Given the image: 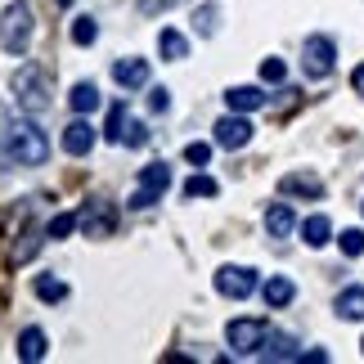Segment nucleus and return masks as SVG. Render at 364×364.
<instances>
[{"label": "nucleus", "instance_id": "18", "mask_svg": "<svg viewBox=\"0 0 364 364\" xmlns=\"http://www.w3.org/2000/svg\"><path fill=\"white\" fill-rule=\"evenodd\" d=\"M158 54H162L166 63H180L189 54V36L176 32V27H162V32H158Z\"/></svg>", "mask_w": 364, "mask_h": 364}, {"label": "nucleus", "instance_id": "37", "mask_svg": "<svg viewBox=\"0 0 364 364\" xmlns=\"http://www.w3.org/2000/svg\"><path fill=\"white\" fill-rule=\"evenodd\" d=\"M360 95H364V90H360Z\"/></svg>", "mask_w": 364, "mask_h": 364}, {"label": "nucleus", "instance_id": "31", "mask_svg": "<svg viewBox=\"0 0 364 364\" xmlns=\"http://www.w3.org/2000/svg\"><path fill=\"white\" fill-rule=\"evenodd\" d=\"M342 252L346 257H364V230H342Z\"/></svg>", "mask_w": 364, "mask_h": 364}, {"label": "nucleus", "instance_id": "6", "mask_svg": "<svg viewBox=\"0 0 364 364\" xmlns=\"http://www.w3.org/2000/svg\"><path fill=\"white\" fill-rule=\"evenodd\" d=\"M265 338H270L265 319H230V328H225V342L234 346V355H257Z\"/></svg>", "mask_w": 364, "mask_h": 364}, {"label": "nucleus", "instance_id": "12", "mask_svg": "<svg viewBox=\"0 0 364 364\" xmlns=\"http://www.w3.org/2000/svg\"><path fill=\"white\" fill-rule=\"evenodd\" d=\"M81 230H86L90 239H104V234L113 230V207H108L104 198L86 203V212H81Z\"/></svg>", "mask_w": 364, "mask_h": 364}, {"label": "nucleus", "instance_id": "32", "mask_svg": "<svg viewBox=\"0 0 364 364\" xmlns=\"http://www.w3.org/2000/svg\"><path fill=\"white\" fill-rule=\"evenodd\" d=\"M149 108H153V113H166V108H171V90H166V86H153L149 90Z\"/></svg>", "mask_w": 364, "mask_h": 364}, {"label": "nucleus", "instance_id": "25", "mask_svg": "<svg viewBox=\"0 0 364 364\" xmlns=\"http://www.w3.org/2000/svg\"><path fill=\"white\" fill-rule=\"evenodd\" d=\"M73 41H77V46H95V41H100V23H95L90 14L73 18Z\"/></svg>", "mask_w": 364, "mask_h": 364}, {"label": "nucleus", "instance_id": "8", "mask_svg": "<svg viewBox=\"0 0 364 364\" xmlns=\"http://www.w3.org/2000/svg\"><path fill=\"white\" fill-rule=\"evenodd\" d=\"M212 131H216V135H212L216 149H230V153H234V149H247V144H252V131H257V126H252L243 113H230V117H220Z\"/></svg>", "mask_w": 364, "mask_h": 364}, {"label": "nucleus", "instance_id": "5", "mask_svg": "<svg viewBox=\"0 0 364 364\" xmlns=\"http://www.w3.org/2000/svg\"><path fill=\"white\" fill-rule=\"evenodd\" d=\"M301 68H306V77H311V81L333 77V68H338V46H333L328 36H306V46H301Z\"/></svg>", "mask_w": 364, "mask_h": 364}, {"label": "nucleus", "instance_id": "1", "mask_svg": "<svg viewBox=\"0 0 364 364\" xmlns=\"http://www.w3.org/2000/svg\"><path fill=\"white\" fill-rule=\"evenodd\" d=\"M9 90H14L18 113H27V117H41L54 104V77H50V68H41V63H23L18 73L9 77Z\"/></svg>", "mask_w": 364, "mask_h": 364}, {"label": "nucleus", "instance_id": "16", "mask_svg": "<svg viewBox=\"0 0 364 364\" xmlns=\"http://www.w3.org/2000/svg\"><path fill=\"white\" fill-rule=\"evenodd\" d=\"M68 104H73V113H77V117L95 113V108L104 104V100H100V86H95V81H77V86L68 90Z\"/></svg>", "mask_w": 364, "mask_h": 364}, {"label": "nucleus", "instance_id": "28", "mask_svg": "<svg viewBox=\"0 0 364 364\" xmlns=\"http://www.w3.org/2000/svg\"><path fill=\"white\" fill-rule=\"evenodd\" d=\"M284 77H288L284 59H261V81L265 86H284Z\"/></svg>", "mask_w": 364, "mask_h": 364}, {"label": "nucleus", "instance_id": "36", "mask_svg": "<svg viewBox=\"0 0 364 364\" xmlns=\"http://www.w3.org/2000/svg\"><path fill=\"white\" fill-rule=\"evenodd\" d=\"M360 351H364V342H360Z\"/></svg>", "mask_w": 364, "mask_h": 364}, {"label": "nucleus", "instance_id": "24", "mask_svg": "<svg viewBox=\"0 0 364 364\" xmlns=\"http://www.w3.org/2000/svg\"><path fill=\"white\" fill-rule=\"evenodd\" d=\"M81 225V216L77 212H59V216H50V225H46V239H68Z\"/></svg>", "mask_w": 364, "mask_h": 364}, {"label": "nucleus", "instance_id": "22", "mask_svg": "<svg viewBox=\"0 0 364 364\" xmlns=\"http://www.w3.org/2000/svg\"><path fill=\"white\" fill-rule=\"evenodd\" d=\"M32 292H36L41 301H63L68 297V284H63V279H54V274H36L32 279Z\"/></svg>", "mask_w": 364, "mask_h": 364}, {"label": "nucleus", "instance_id": "10", "mask_svg": "<svg viewBox=\"0 0 364 364\" xmlns=\"http://www.w3.org/2000/svg\"><path fill=\"white\" fill-rule=\"evenodd\" d=\"M90 149H95V126H90L86 117L68 122V131H63V153H73V158H86Z\"/></svg>", "mask_w": 364, "mask_h": 364}, {"label": "nucleus", "instance_id": "33", "mask_svg": "<svg viewBox=\"0 0 364 364\" xmlns=\"http://www.w3.org/2000/svg\"><path fill=\"white\" fill-rule=\"evenodd\" d=\"M166 5H176V0H144V14H153V9H166Z\"/></svg>", "mask_w": 364, "mask_h": 364}, {"label": "nucleus", "instance_id": "34", "mask_svg": "<svg viewBox=\"0 0 364 364\" xmlns=\"http://www.w3.org/2000/svg\"><path fill=\"white\" fill-rule=\"evenodd\" d=\"M351 86H355V90H364V63H360L355 73H351Z\"/></svg>", "mask_w": 364, "mask_h": 364}, {"label": "nucleus", "instance_id": "13", "mask_svg": "<svg viewBox=\"0 0 364 364\" xmlns=\"http://www.w3.org/2000/svg\"><path fill=\"white\" fill-rule=\"evenodd\" d=\"M113 81L122 90L149 86V59H122V63H113Z\"/></svg>", "mask_w": 364, "mask_h": 364}, {"label": "nucleus", "instance_id": "29", "mask_svg": "<svg viewBox=\"0 0 364 364\" xmlns=\"http://www.w3.org/2000/svg\"><path fill=\"white\" fill-rule=\"evenodd\" d=\"M185 162H189V166H207V162H212V144H203V139L185 144Z\"/></svg>", "mask_w": 364, "mask_h": 364}, {"label": "nucleus", "instance_id": "7", "mask_svg": "<svg viewBox=\"0 0 364 364\" xmlns=\"http://www.w3.org/2000/svg\"><path fill=\"white\" fill-rule=\"evenodd\" d=\"M216 292L220 297H234V301H243L257 292V270L252 265H220L216 270Z\"/></svg>", "mask_w": 364, "mask_h": 364}, {"label": "nucleus", "instance_id": "35", "mask_svg": "<svg viewBox=\"0 0 364 364\" xmlns=\"http://www.w3.org/2000/svg\"><path fill=\"white\" fill-rule=\"evenodd\" d=\"M54 5H59V9H68V5H73V0H54Z\"/></svg>", "mask_w": 364, "mask_h": 364}, {"label": "nucleus", "instance_id": "2", "mask_svg": "<svg viewBox=\"0 0 364 364\" xmlns=\"http://www.w3.org/2000/svg\"><path fill=\"white\" fill-rule=\"evenodd\" d=\"M5 139H9V158L18 162V166H46V162H50V135L41 131L32 117L9 122Z\"/></svg>", "mask_w": 364, "mask_h": 364}, {"label": "nucleus", "instance_id": "9", "mask_svg": "<svg viewBox=\"0 0 364 364\" xmlns=\"http://www.w3.org/2000/svg\"><path fill=\"white\" fill-rule=\"evenodd\" d=\"M279 193H288V198H324V180L311 171H288L279 180Z\"/></svg>", "mask_w": 364, "mask_h": 364}, {"label": "nucleus", "instance_id": "23", "mask_svg": "<svg viewBox=\"0 0 364 364\" xmlns=\"http://www.w3.org/2000/svg\"><path fill=\"white\" fill-rule=\"evenodd\" d=\"M180 193H185L189 203H193V198H216L220 185H216L212 176H203V171H198V176H189V180H185V189H180Z\"/></svg>", "mask_w": 364, "mask_h": 364}, {"label": "nucleus", "instance_id": "15", "mask_svg": "<svg viewBox=\"0 0 364 364\" xmlns=\"http://www.w3.org/2000/svg\"><path fill=\"white\" fill-rule=\"evenodd\" d=\"M46 351H50V338H46V328H23L18 333V360H27V364H36V360H46Z\"/></svg>", "mask_w": 364, "mask_h": 364}, {"label": "nucleus", "instance_id": "3", "mask_svg": "<svg viewBox=\"0 0 364 364\" xmlns=\"http://www.w3.org/2000/svg\"><path fill=\"white\" fill-rule=\"evenodd\" d=\"M32 36H36V14L27 0H9L5 14H0V50L5 54H23L32 50Z\"/></svg>", "mask_w": 364, "mask_h": 364}, {"label": "nucleus", "instance_id": "21", "mask_svg": "<svg viewBox=\"0 0 364 364\" xmlns=\"http://www.w3.org/2000/svg\"><path fill=\"white\" fill-rule=\"evenodd\" d=\"M333 306H338V315H342V319H364V288H355V284H351V288H342Z\"/></svg>", "mask_w": 364, "mask_h": 364}, {"label": "nucleus", "instance_id": "20", "mask_svg": "<svg viewBox=\"0 0 364 364\" xmlns=\"http://www.w3.org/2000/svg\"><path fill=\"white\" fill-rule=\"evenodd\" d=\"M333 239V220L328 216H306L301 220V243L306 247H324Z\"/></svg>", "mask_w": 364, "mask_h": 364}, {"label": "nucleus", "instance_id": "4", "mask_svg": "<svg viewBox=\"0 0 364 364\" xmlns=\"http://www.w3.org/2000/svg\"><path fill=\"white\" fill-rule=\"evenodd\" d=\"M166 189H171V166H166V162H149L144 171H139V189L131 193V207H135V212H144V207L162 203Z\"/></svg>", "mask_w": 364, "mask_h": 364}, {"label": "nucleus", "instance_id": "19", "mask_svg": "<svg viewBox=\"0 0 364 364\" xmlns=\"http://www.w3.org/2000/svg\"><path fill=\"white\" fill-rule=\"evenodd\" d=\"M261 360H301V351H297V342L288 338V333H270V338L261 342V351H257Z\"/></svg>", "mask_w": 364, "mask_h": 364}, {"label": "nucleus", "instance_id": "14", "mask_svg": "<svg viewBox=\"0 0 364 364\" xmlns=\"http://www.w3.org/2000/svg\"><path fill=\"white\" fill-rule=\"evenodd\" d=\"M292 230H297V216H292L288 203H270V207H265V234H270V239H288Z\"/></svg>", "mask_w": 364, "mask_h": 364}, {"label": "nucleus", "instance_id": "27", "mask_svg": "<svg viewBox=\"0 0 364 364\" xmlns=\"http://www.w3.org/2000/svg\"><path fill=\"white\" fill-rule=\"evenodd\" d=\"M216 18H220L216 5H203L198 14H193V27H198V36H216Z\"/></svg>", "mask_w": 364, "mask_h": 364}, {"label": "nucleus", "instance_id": "26", "mask_svg": "<svg viewBox=\"0 0 364 364\" xmlns=\"http://www.w3.org/2000/svg\"><path fill=\"white\" fill-rule=\"evenodd\" d=\"M104 135L113 139V144H122V135H126V104H122V100L108 108V126H104Z\"/></svg>", "mask_w": 364, "mask_h": 364}, {"label": "nucleus", "instance_id": "30", "mask_svg": "<svg viewBox=\"0 0 364 364\" xmlns=\"http://www.w3.org/2000/svg\"><path fill=\"white\" fill-rule=\"evenodd\" d=\"M122 144H126V149H144V144H149V131H144V122H126V135H122Z\"/></svg>", "mask_w": 364, "mask_h": 364}, {"label": "nucleus", "instance_id": "17", "mask_svg": "<svg viewBox=\"0 0 364 364\" xmlns=\"http://www.w3.org/2000/svg\"><path fill=\"white\" fill-rule=\"evenodd\" d=\"M261 297H265V306H270V311H284V306L297 297V284H292V279H284V274H270V284L261 288Z\"/></svg>", "mask_w": 364, "mask_h": 364}, {"label": "nucleus", "instance_id": "11", "mask_svg": "<svg viewBox=\"0 0 364 364\" xmlns=\"http://www.w3.org/2000/svg\"><path fill=\"white\" fill-rule=\"evenodd\" d=\"M225 104H230V113H257V108L270 104V95H265L261 86H230Z\"/></svg>", "mask_w": 364, "mask_h": 364}]
</instances>
